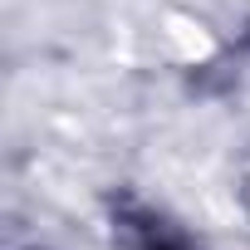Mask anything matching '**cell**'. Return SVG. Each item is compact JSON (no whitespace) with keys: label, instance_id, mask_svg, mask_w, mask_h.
Masks as SVG:
<instances>
[{"label":"cell","instance_id":"6da1fadb","mask_svg":"<svg viewBox=\"0 0 250 250\" xmlns=\"http://www.w3.org/2000/svg\"><path fill=\"white\" fill-rule=\"evenodd\" d=\"M118 235H123V250H196L177 226H167V221H162V216H152V211L123 216Z\"/></svg>","mask_w":250,"mask_h":250}]
</instances>
